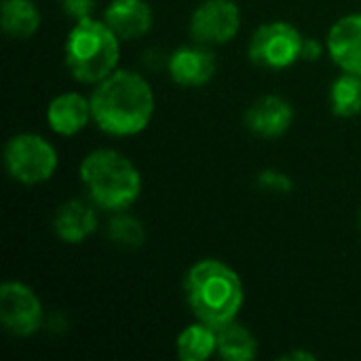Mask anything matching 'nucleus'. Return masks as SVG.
Instances as JSON below:
<instances>
[{
    "label": "nucleus",
    "mask_w": 361,
    "mask_h": 361,
    "mask_svg": "<svg viewBox=\"0 0 361 361\" xmlns=\"http://www.w3.org/2000/svg\"><path fill=\"white\" fill-rule=\"evenodd\" d=\"M0 23L6 36L25 40L40 25V13L32 0H2Z\"/></svg>",
    "instance_id": "obj_15"
},
{
    "label": "nucleus",
    "mask_w": 361,
    "mask_h": 361,
    "mask_svg": "<svg viewBox=\"0 0 361 361\" xmlns=\"http://www.w3.org/2000/svg\"><path fill=\"white\" fill-rule=\"evenodd\" d=\"M184 288L195 317L216 330L235 322L243 307V283L239 275L214 258L192 264Z\"/></svg>",
    "instance_id": "obj_2"
},
{
    "label": "nucleus",
    "mask_w": 361,
    "mask_h": 361,
    "mask_svg": "<svg viewBox=\"0 0 361 361\" xmlns=\"http://www.w3.org/2000/svg\"><path fill=\"white\" fill-rule=\"evenodd\" d=\"M4 165L13 180L21 184H40L55 173L57 152L44 137L19 133L6 142Z\"/></svg>",
    "instance_id": "obj_5"
},
{
    "label": "nucleus",
    "mask_w": 361,
    "mask_h": 361,
    "mask_svg": "<svg viewBox=\"0 0 361 361\" xmlns=\"http://www.w3.org/2000/svg\"><path fill=\"white\" fill-rule=\"evenodd\" d=\"M218 355L228 361H250L256 357V338L254 334L231 322L218 330Z\"/></svg>",
    "instance_id": "obj_17"
},
{
    "label": "nucleus",
    "mask_w": 361,
    "mask_h": 361,
    "mask_svg": "<svg viewBox=\"0 0 361 361\" xmlns=\"http://www.w3.org/2000/svg\"><path fill=\"white\" fill-rule=\"evenodd\" d=\"M118 36L106 21L93 17L74 23L66 38V66L85 85L102 82L118 63Z\"/></svg>",
    "instance_id": "obj_3"
},
{
    "label": "nucleus",
    "mask_w": 361,
    "mask_h": 361,
    "mask_svg": "<svg viewBox=\"0 0 361 361\" xmlns=\"http://www.w3.org/2000/svg\"><path fill=\"white\" fill-rule=\"evenodd\" d=\"M258 184L262 188H269V190H275V192H290V188H292L290 178L279 173V171H264V173H260Z\"/></svg>",
    "instance_id": "obj_20"
},
{
    "label": "nucleus",
    "mask_w": 361,
    "mask_h": 361,
    "mask_svg": "<svg viewBox=\"0 0 361 361\" xmlns=\"http://www.w3.org/2000/svg\"><path fill=\"white\" fill-rule=\"evenodd\" d=\"M292 118L294 110L283 97L264 95L250 106L245 114V125L252 133L260 137H279L290 129Z\"/></svg>",
    "instance_id": "obj_10"
},
{
    "label": "nucleus",
    "mask_w": 361,
    "mask_h": 361,
    "mask_svg": "<svg viewBox=\"0 0 361 361\" xmlns=\"http://www.w3.org/2000/svg\"><path fill=\"white\" fill-rule=\"evenodd\" d=\"M330 106L338 116H355L361 112V76L353 72H345L332 82L330 89Z\"/></svg>",
    "instance_id": "obj_18"
},
{
    "label": "nucleus",
    "mask_w": 361,
    "mask_h": 361,
    "mask_svg": "<svg viewBox=\"0 0 361 361\" xmlns=\"http://www.w3.org/2000/svg\"><path fill=\"white\" fill-rule=\"evenodd\" d=\"M178 355L182 361H205L218 351V330L199 322L178 336Z\"/></svg>",
    "instance_id": "obj_16"
},
{
    "label": "nucleus",
    "mask_w": 361,
    "mask_h": 361,
    "mask_svg": "<svg viewBox=\"0 0 361 361\" xmlns=\"http://www.w3.org/2000/svg\"><path fill=\"white\" fill-rule=\"evenodd\" d=\"M0 322L13 336H32L42 324V305L38 296L19 281H4L0 286Z\"/></svg>",
    "instance_id": "obj_7"
},
{
    "label": "nucleus",
    "mask_w": 361,
    "mask_h": 361,
    "mask_svg": "<svg viewBox=\"0 0 361 361\" xmlns=\"http://www.w3.org/2000/svg\"><path fill=\"white\" fill-rule=\"evenodd\" d=\"M59 2H61L63 13H66V15H70V17H72V19H76V21L91 17L93 0H59Z\"/></svg>",
    "instance_id": "obj_21"
},
{
    "label": "nucleus",
    "mask_w": 361,
    "mask_h": 361,
    "mask_svg": "<svg viewBox=\"0 0 361 361\" xmlns=\"http://www.w3.org/2000/svg\"><path fill=\"white\" fill-rule=\"evenodd\" d=\"M152 8L146 0H112L104 21L121 40L144 36L152 27Z\"/></svg>",
    "instance_id": "obj_11"
},
{
    "label": "nucleus",
    "mask_w": 361,
    "mask_h": 361,
    "mask_svg": "<svg viewBox=\"0 0 361 361\" xmlns=\"http://www.w3.org/2000/svg\"><path fill=\"white\" fill-rule=\"evenodd\" d=\"M286 360H309V361H313V360H315V355H311V353H305V351H296V353H290V355H286Z\"/></svg>",
    "instance_id": "obj_23"
},
{
    "label": "nucleus",
    "mask_w": 361,
    "mask_h": 361,
    "mask_svg": "<svg viewBox=\"0 0 361 361\" xmlns=\"http://www.w3.org/2000/svg\"><path fill=\"white\" fill-rule=\"evenodd\" d=\"M328 53L343 72L361 76V13L345 15L330 27Z\"/></svg>",
    "instance_id": "obj_9"
},
{
    "label": "nucleus",
    "mask_w": 361,
    "mask_h": 361,
    "mask_svg": "<svg viewBox=\"0 0 361 361\" xmlns=\"http://www.w3.org/2000/svg\"><path fill=\"white\" fill-rule=\"evenodd\" d=\"M89 102L97 127L118 137L144 131L154 114V93L148 80L129 70H116L97 82Z\"/></svg>",
    "instance_id": "obj_1"
},
{
    "label": "nucleus",
    "mask_w": 361,
    "mask_h": 361,
    "mask_svg": "<svg viewBox=\"0 0 361 361\" xmlns=\"http://www.w3.org/2000/svg\"><path fill=\"white\" fill-rule=\"evenodd\" d=\"M80 180L91 199L110 212L135 203L142 192V178L135 165L116 150H93L80 163Z\"/></svg>",
    "instance_id": "obj_4"
},
{
    "label": "nucleus",
    "mask_w": 361,
    "mask_h": 361,
    "mask_svg": "<svg viewBox=\"0 0 361 361\" xmlns=\"http://www.w3.org/2000/svg\"><path fill=\"white\" fill-rule=\"evenodd\" d=\"M241 25L239 6L233 0H205L190 17V36L199 44H226Z\"/></svg>",
    "instance_id": "obj_8"
},
{
    "label": "nucleus",
    "mask_w": 361,
    "mask_h": 361,
    "mask_svg": "<svg viewBox=\"0 0 361 361\" xmlns=\"http://www.w3.org/2000/svg\"><path fill=\"white\" fill-rule=\"evenodd\" d=\"M93 118L91 102L80 93H61L47 108L49 127L59 135H76Z\"/></svg>",
    "instance_id": "obj_13"
},
{
    "label": "nucleus",
    "mask_w": 361,
    "mask_h": 361,
    "mask_svg": "<svg viewBox=\"0 0 361 361\" xmlns=\"http://www.w3.org/2000/svg\"><path fill=\"white\" fill-rule=\"evenodd\" d=\"M53 228L61 241L80 243L97 228V214L89 203L72 199L59 205L53 218Z\"/></svg>",
    "instance_id": "obj_14"
},
{
    "label": "nucleus",
    "mask_w": 361,
    "mask_h": 361,
    "mask_svg": "<svg viewBox=\"0 0 361 361\" xmlns=\"http://www.w3.org/2000/svg\"><path fill=\"white\" fill-rule=\"evenodd\" d=\"M108 235H110V239L116 245L129 247V250L140 247L144 243V239H146V231H144L142 222L135 220V218H131V216H118V218H114L110 222V226H108Z\"/></svg>",
    "instance_id": "obj_19"
},
{
    "label": "nucleus",
    "mask_w": 361,
    "mask_h": 361,
    "mask_svg": "<svg viewBox=\"0 0 361 361\" xmlns=\"http://www.w3.org/2000/svg\"><path fill=\"white\" fill-rule=\"evenodd\" d=\"M319 55H322V44H319L315 38L305 40V53H302V57H307V59H317Z\"/></svg>",
    "instance_id": "obj_22"
},
{
    "label": "nucleus",
    "mask_w": 361,
    "mask_h": 361,
    "mask_svg": "<svg viewBox=\"0 0 361 361\" xmlns=\"http://www.w3.org/2000/svg\"><path fill=\"white\" fill-rule=\"evenodd\" d=\"M305 53V38L288 21L262 23L250 40V57L262 68L283 70Z\"/></svg>",
    "instance_id": "obj_6"
},
{
    "label": "nucleus",
    "mask_w": 361,
    "mask_h": 361,
    "mask_svg": "<svg viewBox=\"0 0 361 361\" xmlns=\"http://www.w3.org/2000/svg\"><path fill=\"white\" fill-rule=\"evenodd\" d=\"M216 74V59L207 49L182 47L169 57V76L182 87H203Z\"/></svg>",
    "instance_id": "obj_12"
}]
</instances>
